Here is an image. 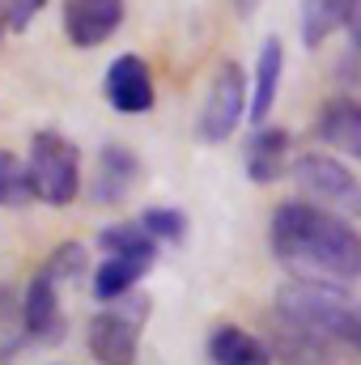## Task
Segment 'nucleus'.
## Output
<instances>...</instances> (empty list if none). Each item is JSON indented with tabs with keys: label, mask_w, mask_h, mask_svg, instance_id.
<instances>
[{
	"label": "nucleus",
	"mask_w": 361,
	"mask_h": 365,
	"mask_svg": "<svg viewBox=\"0 0 361 365\" xmlns=\"http://www.w3.org/2000/svg\"><path fill=\"white\" fill-rule=\"evenodd\" d=\"M247 179L268 187L289 175V158H293V132L276 128V123H260L247 140Z\"/></svg>",
	"instance_id": "10"
},
{
	"label": "nucleus",
	"mask_w": 361,
	"mask_h": 365,
	"mask_svg": "<svg viewBox=\"0 0 361 365\" xmlns=\"http://www.w3.org/2000/svg\"><path fill=\"white\" fill-rule=\"evenodd\" d=\"M17 306H21V331H26L30 340H43V344H51V340H60V336H64L60 284L43 272V268L30 276V284H26V293L17 297Z\"/></svg>",
	"instance_id": "9"
},
{
	"label": "nucleus",
	"mask_w": 361,
	"mask_h": 365,
	"mask_svg": "<svg viewBox=\"0 0 361 365\" xmlns=\"http://www.w3.org/2000/svg\"><path fill=\"white\" fill-rule=\"evenodd\" d=\"M145 314H149V302L141 293L106 302L90 319V331H86V344H90L93 361L98 365H136L141 336H145Z\"/></svg>",
	"instance_id": "4"
},
{
	"label": "nucleus",
	"mask_w": 361,
	"mask_h": 365,
	"mask_svg": "<svg viewBox=\"0 0 361 365\" xmlns=\"http://www.w3.org/2000/svg\"><path fill=\"white\" fill-rule=\"evenodd\" d=\"M276 353L285 361H327L332 353H357L361 314L349 284L289 280L276 289Z\"/></svg>",
	"instance_id": "2"
},
{
	"label": "nucleus",
	"mask_w": 361,
	"mask_h": 365,
	"mask_svg": "<svg viewBox=\"0 0 361 365\" xmlns=\"http://www.w3.org/2000/svg\"><path fill=\"white\" fill-rule=\"evenodd\" d=\"M289 175L293 182L310 195V204H323V208H345L353 212L361 204V187L357 175L345 158L336 153H302V158H289Z\"/></svg>",
	"instance_id": "6"
},
{
	"label": "nucleus",
	"mask_w": 361,
	"mask_h": 365,
	"mask_svg": "<svg viewBox=\"0 0 361 365\" xmlns=\"http://www.w3.org/2000/svg\"><path fill=\"white\" fill-rule=\"evenodd\" d=\"M136 182H141V158L128 145H102L98 149V166H93L90 179L93 204H123Z\"/></svg>",
	"instance_id": "11"
},
{
	"label": "nucleus",
	"mask_w": 361,
	"mask_h": 365,
	"mask_svg": "<svg viewBox=\"0 0 361 365\" xmlns=\"http://www.w3.org/2000/svg\"><path fill=\"white\" fill-rule=\"evenodd\" d=\"M158 259H145V255H106L98 268H93V297L98 302H119L128 293H136V284L149 276Z\"/></svg>",
	"instance_id": "16"
},
{
	"label": "nucleus",
	"mask_w": 361,
	"mask_h": 365,
	"mask_svg": "<svg viewBox=\"0 0 361 365\" xmlns=\"http://www.w3.org/2000/svg\"><path fill=\"white\" fill-rule=\"evenodd\" d=\"M280 77H285V43L272 34L260 43V56H255V68L247 77V119L260 128L268 123L272 106H276V90H280Z\"/></svg>",
	"instance_id": "12"
},
{
	"label": "nucleus",
	"mask_w": 361,
	"mask_h": 365,
	"mask_svg": "<svg viewBox=\"0 0 361 365\" xmlns=\"http://www.w3.org/2000/svg\"><path fill=\"white\" fill-rule=\"evenodd\" d=\"M86 268H90V255H86V247H81V242H60V247L47 255V264H43V272L51 276L56 284L86 276Z\"/></svg>",
	"instance_id": "19"
},
{
	"label": "nucleus",
	"mask_w": 361,
	"mask_h": 365,
	"mask_svg": "<svg viewBox=\"0 0 361 365\" xmlns=\"http://www.w3.org/2000/svg\"><path fill=\"white\" fill-rule=\"evenodd\" d=\"M243 119H247V73H243L238 60H221L213 81H208L195 132H200L204 145H225Z\"/></svg>",
	"instance_id": "5"
},
{
	"label": "nucleus",
	"mask_w": 361,
	"mask_h": 365,
	"mask_svg": "<svg viewBox=\"0 0 361 365\" xmlns=\"http://www.w3.org/2000/svg\"><path fill=\"white\" fill-rule=\"evenodd\" d=\"M136 225H141L158 247H166V242H183V234H187V217H183L179 208H166V204L145 208V212L136 217Z\"/></svg>",
	"instance_id": "18"
},
{
	"label": "nucleus",
	"mask_w": 361,
	"mask_h": 365,
	"mask_svg": "<svg viewBox=\"0 0 361 365\" xmlns=\"http://www.w3.org/2000/svg\"><path fill=\"white\" fill-rule=\"evenodd\" d=\"M213 365H272V349L238 323H217L204 344Z\"/></svg>",
	"instance_id": "15"
},
{
	"label": "nucleus",
	"mask_w": 361,
	"mask_h": 365,
	"mask_svg": "<svg viewBox=\"0 0 361 365\" xmlns=\"http://www.w3.org/2000/svg\"><path fill=\"white\" fill-rule=\"evenodd\" d=\"M0 38H4V21H0Z\"/></svg>",
	"instance_id": "25"
},
{
	"label": "nucleus",
	"mask_w": 361,
	"mask_h": 365,
	"mask_svg": "<svg viewBox=\"0 0 361 365\" xmlns=\"http://www.w3.org/2000/svg\"><path fill=\"white\" fill-rule=\"evenodd\" d=\"M298 30L310 51L323 47L340 30H349V43H357V0H302Z\"/></svg>",
	"instance_id": "14"
},
{
	"label": "nucleus",
	"mask_w": 361,
	"mask_h": 365,
	"mask_svg": "<svg viewBox=\"0 0 361 365\" xmlns=\"http://www.w3.org/2000/svg\"><path fill=\"white\" fill-rule=\"evenodd\" d=\"M98 247L106 251V255H145V259H158V242L136 225V221H119V225H106L102 234H98Z\"/></svg>",
	"instance_id": "17"
},
{
	"label": "nucleus",
	"mask_w": 361,
	"mask_h": 365,
	"mask_svg": "<svg viewBox=\"0 0 361 365\" xmlns=\"http://www.w3.org/2000/svg\"><path fill=\"white\" fill-rule=\"evenodd\" d=\"M315 136L336 149L340 158H357L361 153V106L353 93H332L323 106H319V119H315Z\"/></svg>",
	"instance_id": "13"
},
{
	"label": "nucleus",
	"mask_w": 361,
	"mask_h": 365,
	"mask_svg": "<svg viewBox=\"0 0 361 365\" xmlns=\"http://www.w3.org/2000/svg\"><path fill=\"white\" fill-rule=\"evenodd\" d=\"M336 73H340V81H345V93L357 86V43H349V51L340 56V68H336Z\"/></svg>",
	"instance_id": "23"
},
{
	"label": "nucleus",
	"mask_w": 361,
	"mask_h": 365,
	"mask_svg": "<svg viewBox=\"0 0 361 365\" xmlns=\"http://www.w3.org/2000/svg\"><path fill=\"white\" fill-rule=\"evenodd\" d=\"M21 306H17V293L9 284H0V357H9L17 344H21Z\"/></svg>",
	"instance_id": "21"
},
{
	"label": "nucleus",
	"mask_w": 361,
	"mask_h": 365,
	"mask_svg": "<svg viewBox=\"0 0 361 365\" xmlns=\"http://www.w3.org/2000/svg\"><path fill=\"white\" fill-rule=\"evenodd\" d=\"M268 247L276 264L293 272V280L353 284L361 272V238L353 221L310 200L276 204L268 225Z\"/></svg>",
	"instance_id": "1"
},
{
	"label": "nucleus",
	"mask_w": 361,
	"mask_h": 365,
	"mask_svg": "<svg viewBox=\"0 0 361 365\" xmlns=\"http://www.w3.org/2000/svg\"><path fill=\"white\" fill-rule=\"evenodd\" d=\"M21 170H26L30 200H39V204L64 208L81 195V149L56 128H43L30 136V153H26Z\"/></svg>",
	"instance_id": "3"
},
{
	"label": "nucleus",
	"mask_w": 361,
	"mask_h": 365,
	"mask_svg": "<svg viewBox=\"0 0 361 365\" xmlns=\"http://www.w3.org/2000/svg\"><path fill=\"white\" fill-rule=\"evenodd\" d=\"M43 9H47V0H0V21H4V30L21 34V30L34 26V17Z\"/></svg>",
	"instance_id": "22"
},
{
	"label": "nucleus",
	"mask_w": 361,
	"mask_h": 365,
	"mask_svg": "<svg viewBox=\"0 0 361 365\" xmlns=\"http://www.w3.org/2000/svg\"><path fill=\"white\" fill-rule=\"evenodd\" d=\"M102 93H106L111 110H119V115H145V110H153L158 90H153L149 60L136 56V51L115 56L111 68H106V77H102Z\"/></svg>",
	"instance_id": "7"
},
{
	"label": "nucleus",
	"mask_w": 361,
	"mask_h": 365,
	"mask_svg": "<svg viewBox=\"0 0 361 365\" xmlns=\"http://www.w3.org/2000/svg\"><path fill=\"white\" fill-rule=\"evenodd\" d=\"M128 17V0H64L60 4V21L73 47L90 51L102 47L106 38H115V30Z\"/></svg>",
	"instance_id": "8"
},
{
	"label": "nucleus",
	"mask_w": 361,
	"mask_h": 365,
	"mask_svg": "<svg viewBox=\"0 0 361 365\" xmlns=\"http://www.w3.org/2000/svg\"><path fill=\"white\" fill-rule=\"evenodd\" d=\"M21 204H30L21 158L9 153V149H0V208H21Z\"/></svg>",
	"instance_id": "20"
},
{
	"label": "nucleus",
	"mask_w": 361,
	"mask_h": 365,
	"mask_svg": "<svg viewBox=\"0 0 361 365\" xmlns=\"http://www.w3.org/2000/svg\"><path fill=\"white\" fill-rule=\"evenodd\" d=\"M264 0H234V9H238V17H251L255 9H260Z\"/></svg>",
	"instance_id": "24"
}]
</instances>
